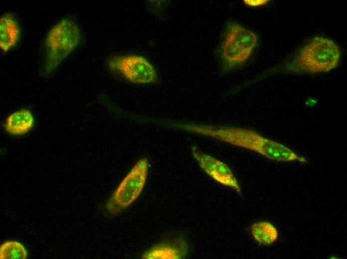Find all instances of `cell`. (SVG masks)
Listing matches in <instances>:
<instances>
[{
	"label": "cell",
	"instance_id": "9c48e42d",
	"mask_svg": "<svg viewBox=\"0 0 347 259\" xmlns=\"http://www.w3.org/2000/svg\"><path fill=\"white\" fill-rule=\"evenodd\" d=\"M21 35L19 24L11 12H5L0 18V47L7 52L17 44Z\"/></svg>",
	"mask_w": 347,
	"mask_h": 259
},
{
	"label": "cell",
	"instance_id": "277c9868",
	"mask_svg": "<svg viewBox=\"0 0 347 259\" xmlns=\"http://www.w3.org/2000/svg\"><path fill=\"white\" fill-rule=\"evenodd\" d=\"M341 57L340 48L334 41L316 36L298 51L286 69L300 73L327 72L339 65Z\"/></svg>",
	"mask_w": 347,
	"mask_h": 259
},
{
	"label": "cell",
	"instance_id": "7a4b0ae2",
	"mask_svg": "<svg viewBox=\"0 0 347 259\" xmlns=\"http://www.w3.org/2000/svg\"><path fill=\"white\" fill-rule=\"evenodd\" d=\"M258 43L259 37L255 32L236 21L228 20L215 49L220 72L227 73L244 65L253 54Z\"/></svg>",
	"mask_w": 347,
	"mask_h": 259
},
{
	"label": "cell",
	"instance_id": "7c38bea8",
	"mask_svg": "<svg viewBox=\"0 0 347 259\" xmlns=\"http://www.w3.org/2000/svg\"><path fill=\"white\" fill-rule=\"evenodd\" d=\"M27 256L25 248L17 241H5L0 246V259H26Z\"/></svg>",
	"mask_w": 347,
	"mask_h": 259
},
{
	"label": "cell",
	"instance_id": "52a82bcc",
	"mask_svg": "<svg viewBox=\"0 0 347 259\" xmlns=\"http://www.w3.org/2000/svg\"><path fill=\"white\" fill-rule=\"evenodd\" d=\"M191 151L200 167L218 183L241 193L240 184L230 168L224 162L192 145Z\"/></svg>",
	"mask_w": 347,
	"mask_h": 259
},
{
	"label": "cell",
	"instance_id": "5b68a950",
	"mask_svg": "<svg viewBox=\"0 0 347 259\" xmlns=\"http://www.w3.org/2000/svg\"><path fill=\"white\" fill-rule=\"evenodd\" d=\"M148 169L147 158L136 162L107 200L105 208L109 214L121 213L137 200L146 184Z\"/></svg>",
	"mask_w": 347,
	"mask_h": 259
},
{
	"label": "cell",
	"instance_id": "4fadbf2b",
	"mask_svg": "<svg viewBox=\"0 0 347 259\" xmlns=\"http://www.w3.org/2000/svg\"><path fill=\"white\" fill-rule=\"evenodd\" d=\"M244 5L248 7H259L267 5L270 0H244L242 1Z\"/></svg>",
	"mask_w": 347,
	"mask_h": 259
},
{
	"label": "cell",
	"instance_id": "8992f818",
	"mask_svg": "<svg viewBox=\"0 0 347 259\" xmlns=\"http://www.w3.org/2000/svg\"><path fill=\"white\" fill-rule=\"evenodd\" d=\"M109 70L115 75L136 84L154 83L158 80L154 65L146 57L137 54H119L107 59Z\"/></svg>",
	"mask_w": 347,
	"mask_h": 259
},
{
	"label": "cell",
	"instance_id": "6da1fadb",
	"mask_svg": "<svg viewBox=\"0 0 347 259\" xmlns=\"http://www.w3.org/2000/svg\"><path fill=\"white\" fill-rule=\"evenodd\" d=\"M176 128L252 150L272 160L307 162L305 157L299 155L289 147L268 139L252 130L233 126L201 124H177Z\"/></svg>",
	"mask_w": 347,
	"mask_h": 259
},
{
	"label": "cell",
	"instance_id": "3957f363",
	"mask_svg": "<svg viewBox=\"0 0 347 259\" xmlns=\"http://www.w3.org/2000/svg\"><path fill=\"white\" fill-rule=\"evenodd\" d=\"M82 34L78 24L64 17L51 27L43 43L42 73L45 76L53 73L80 44Z\"/></svg>",
	"mask_w": 347,
	"mask_h": 259
},
{
	"label": "cell",
	"instance_id": "ba28073f",
	"mask_svg": "<svg viewBox=\"0 0 347 259\" xmlns=\"http://www.w3.org/2000/svg\"><path fill=\"white\" fill-rule=\"evenodd\" d=\"M190 252L186 238L182 234L173 233L164 236L141 255L145 259H182Z\"/></svg>",
	"mask_w": 347,
	"mask_h": 259
},
{
	"label": "cell",
	"instance_id": "30bf717a",
	"mask_svg": "<svg viewBox=\"0 0 347 259\" xmlns=\"http://www.w3.org/2000/svg\"><path fill=\"white\" fill-rule=\"evenodd\" d=\"M35 120L32 112L22 109L8 115L2 124V128L8 134L19 136L25 134L32 129Z\"/></svg>",
	"mask_w": 347,
	"mask_h": 259
},
{
	"label": "cell",
	"instance_id": "8fae6325",
	"mask_svg": "<svg viewBox=\"0 0 347 259\" xmlns=\"http://www.w3.org/2000/svg\"><path fill=\"white\" fill-rule=\"evenodd\" d=\"M250 232L254 239L259 244L269 246L278 239V232L275 227L268 221H259L250 227Z\"/></svg>",
	"mask_w": 347,
	"mask_h": 259
}]
</instances>
